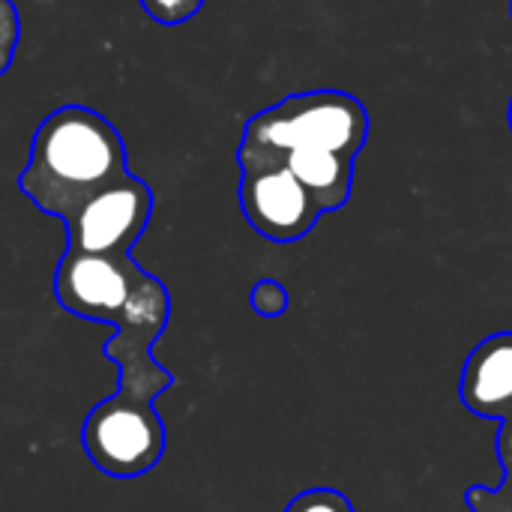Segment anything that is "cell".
Segmentation results:
<instances>
[{
  "label": "cell",
  "mask_w": 512,
  "mask_h": 512,
  "mask_svg": "<svg viewBox=\"0 0 512 512\" xmlns=\"http://www.w3.org/2000/svg\"><path fill=\"white\" fill-rule=\"evenodd\" d=\"M498 459L504 474H512V414L507 420H501V432H498Z\"/></svg>",
  "instance_id": "14"
},
{
  "label": "cell",
  "mask_w": 512,
  "mask_h": 512,
  "mask_svg": "<svg viewBox=\"0 0 512 512\" xmlns=\"http://www.w3.org/2000/svg\"><path fill=\"white\" fill-rule=\"evenodd\" d=\"M510 15H512V0H510Z\"/></svg>",
  "instance_id": "16"
},
{
  "label": "cell",
  "mask_w": 512,
  "mask_h": 512,
  "mask_svg": "<svg viewBox=\"0 0 512 512\" xmlns=\"http://www.w3.org/2000/svg\"><path fill=\"white\" fill-rule=\"evenodd\" d=\"M462 405L480 420H507L512 414V333L483 339L465 360L459 378Z\"/></svg>",
  "instance_id": "7"
},
{
  "label": "cell",
  "mask_w": 512,
  "mask_h": 512,
  "mask_svg": "<svg viewBox=\"0 0 512 512\" xmlns=\"http://www.w3.org/2000/svg\"><path fill=\"white\" fill-rule=\"evenodd\" d=\"M81 444L96 471L114 480H135L159 465L165 426L153 402L120 390L87 414Z\"/></svg>",
  "instance_id": "3"
},
{
  "label": "cell",
  "mask_w": 512,
  "mask_h": 512,
  "mask_svg": "<svg viewBox=\"0 0 512 512\" xmlns=\"http://www.w3.org/2000/svg\"><path fill=\"white\" fill-rule=\"evenodd\" d=\"M282 165L303 183L321 213H333L348 204L354 189V159L333 150H291Z\"/></svg>",
  "instance_id": "8"
},
{
  "label": "cell",
  "mask_w": 512,
  "mask_h": 512,
  "mask_svg": "<svg viewBox=\"0 0 512 512\" xmlns=\"http://www.w3.org/2000/svg\"><path fill=\"white\" fill-rule=\"evenodd\" d=\"M240 207L246 222L273 243L303 240L324 216L285 165L246 168L240 177Z\"/></svg>",
  "instance_id": "6"
},
{
  "label": "cell",
  "mask_w": 512,
  "mask_h": 512,
  "mask_svg": "<svg viewBox=\"0 0 512 512\" xmlns=\"http://www.w3.org/2000/svg\"><path fill=\"white\" fill-rule=\"evenodd\" d=\"M507 123H510V129H512V96H510V105H507Z\"/></svg>",
  "instance_id": "15"
},
{
  "label": "cell",
  "mask_w": 512,
  "mask_h": 512,
  "mask_svg": "<svg viewBox=\"0 0 512 512\" xmlns=\"http://www.w3.org/2000/svg\"><path fill=\"white\" fill-rule=\"evenodd\" d=\"M369 138L366 105L345 90L294 93L255 114L237 150L240 171L282 165L291 150H333L357 159Z\"/></svg>",
  "instance_id": "2"
},
{
  "label": "cell",
  "mask_w": 512,
  "mask_h": 512,
  "mask_svg": "<svg viewBox=\"0 0 512 512\" xmlns=\"http://www.w3.org/2000/svg\"><path fill=\"white\" fill-rule=\"evenodd\" d=\"M153 213V192L129 171L78 204L66 219V249L87 255H129Z\"/></svg>",
  "instance_id": "4"
},
{
  "label": "cell",
  "mask_w": 512,
  "mask_h": 512,
  "mask_svg": "<svg viewBox=\"0 0 512 512\" xmlns=\"http://www.w3.org/2000/svg\"><path fill=\"white\" fill-rule=\"evenodd\" d=\"M138 3L156 24H165V27L189 21L204 6V0H138Z\"/></svg>",
  "instance_id": "12"
},
{
  "label": "cell",
  "mask_w": 512,
  "mask_h": 512,
  "mask_svg": "<svg viewBox=\"0 0 512 512\" xmlns=\"http://www.w3.org/2000/svg\"><path fill=\"white\" fill-rule=\"evenodd\" d=\"M465 504L471 512H512V474L492 486H474L465 492Z\"/></svg>",
  "instance_id": "9"
},
{
  "label": "cell",
  "mask_w": 512,
  "mask_h": 512,
  "mask_svg": "<svg viewBox=\"0 0 512 512\" xmlns=\"http://www.w3.org/2000/svg\"><path fill=\"white\" fill-rule=\"evenodd\" d=\"M18 42V9L12 0H0V75L9 69Z\"/></svg>",
  "instance_id": "13"
},
{
  "label": "cell",
  "mask_w": 512,
  "mask_h": 512,
  "mask_svg": "<svg viewBox=\"0 0 512 512\" xmlns=\"http://www.w3.org/2000/svg\"><path fill=\"white\" fill-rule=\"evenodd\" d=\"M249 303L261 318H279L288 312V291L276 279H261L249 291Z\"/></svg>",
  "instance_id": "11"
},
{
  "label": "cell",
  "mask_w": 512,
  "mask_h": 512,
  "mask_svg": "<svg viewBox=\"0 0 512 512\" xmlns=\"http://www.w3.org/2000/svg\"><path fill=\"white\" fill-rule=\"evenodd\" d=\"M285 512H354V504L339 489H306L285 507Z\"/></svg>",
  "instance_id": "10"
},
{
  "label": "cell",
  "mask_w": 512,
  "mask_h": 512,
  "mask_svg": "<svg viewBox=\"0 0 512 512\" xmlns=\"http://www.w3.org/2000/svg\"><path fill=\"white\" fill-rule=\"evenodd\" d=\"M123 174L126 147L120 132L93 108L63 105L39 123L18 189L42 213L66 219Z\"/></svg>",
  "instance_id": "1"
},
{
  "label": "cell",
  "mask_w": 512,
  "mask_h": 512,
  "mask_svg": "<svg viewBox=\"0 0 512 512\" xmlns=\"http://www.w3.org/2000/svg\"><path fill=\"white\" fill-rule=\"evenodd\" d=\"M141 276L144 270L132 261V255H87L66 249L57 264L54 294L66 312L114 324Z\"/></svg>",
  "instance_id": "5"
}]
</instances>
